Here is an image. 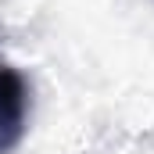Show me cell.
<instances>
[{"instance_id": "cell-1", "label": "cell", "mask_w": 154, "mask_h": 154, "mask_svg": "<svg viewBox=\"0 0 154 154\" xmlns=\"http://www.w3.org/2000/svg\"><path fill=\"white\" fill-rule=\"evenodd\" d=\"M29 122V86L25 75L11 65H0V154H11Z\"/></svg>"}]
</instances>
